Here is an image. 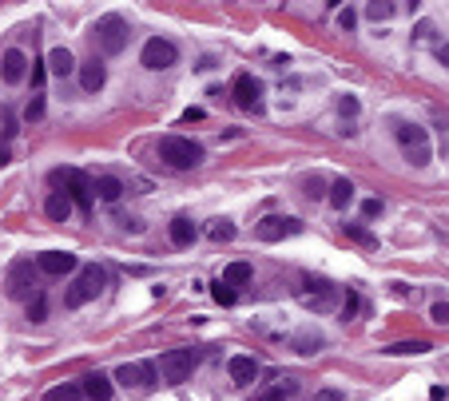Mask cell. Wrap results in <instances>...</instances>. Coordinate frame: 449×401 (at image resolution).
<instances>
[{
	"mask_svg": "<svg viewBox=\"0 0 449 401\" xmlns=\"http://www.w3.org/2000/svg\"><path fill=\"white\" fill-rule=\"evenodd\" d=\"M338 111L354 120V115H358V99H354V96H342V99H338Z\"/></svg>",
	"mask_w": 449,
	"mask_h": 401,
	"instance_id": "8d00e7d4",
	"label": "cell"
},
{
	"mask_svg": "<svg viewBox=\"0 0 449 401\" xmlns=\"http://www.w3.org/2000/svg\"><path fill=\"white\" fill-rule=\"evenodd\" d=\"M48 72H52V76H72V72H76L72 52L64 48V44H60V48H52V52H48Z\"/></svg>",
	"mask_w": 449,
	"mask_h": 401,
	"instance_id": "ffe728a7",
	"label": "cell"
},
{
	"mask_svg": "<svg viewBox=\"0 0 449 401\" xmlns=\"http://www.w3.org/2000/svg\"><path fill=\"white\" fill-rule=\"evenodd\" d=\"M303 187H306V195H310V199H322V195H326V179H322V175H306Z\"/></svg>",
	"mask_w": 449,
	"mask_h": 401,
	"instance_id": "4dcf8cb0",
	"label": "cell"
},
{
	"mask_svg": "<svg viewBox=\"0 0 449 401\" xmlns=\"http://www.w3.org/2000/svg\"><path fill=\"white\" fill-rule=\"evenodd\" d=\"M116 381L120 386H132V389H151L156 386V365L151 362H123L120 370H116Z\"/></svg>",
	"mask_w": 449,
	"mask_h": 401,
	"instance_id": "7c38bea8",
	"label": "cell"
},
{
	"mask_svg": "<svg viewBox=\"0 0 449 401\" xmlns=\"http://www.w3.org/2000/svg\"><path fill=\"white\" fill-rule=\"evenodd\" d=\"M80 267V258L72 255V251H44V255L36 258V270L40 274H52V279H56V274H68V270H76Z\"/></svg>",
	"mask_w": 449,
	"mask_h": 401,
	"instance_id": "4fadbf2b",
	"label": "cell"
},
{
	"mask_svg": "<svg viewBox=\"0 0 449 401\" xmlns=\"http://www.w3.org/2000/svg\"><path fill=\"white\" fill-rule=\"evenodd\" d=\"M354 314H358V294L350 290V294H346V306H342V318H346V322H350Z\"/></svg>",
	"mask_w": 449,
	"mask_h": 401,
	"instance_id": "f35d334b",
	"label": "cell"
},
{
	"mask_svg": "<svg viewBox=\"0 0 449 401\" xmlns=\"http://www.w3.org/2000/svg\"><path fill=\"white\" fill-rule=\"evenodd\" d=\"M211 298H215L219 306H235V298H239V294H235V286H227V282L219 279L215 286H211Z\"/></svg>",
	"mask_w": 449,
	"mask_h": 401,
	"instance_id": "4316f807",
	"label": "cell"
},
{
	"mask_svg": "<svg viewBox=\"0 0 449 401\" xmlns=\"http://www.w3.org/2000/svg\"><path fill=\"white\" fill-rule=\"evenodd\" d=\"M394 135H398L401 151H406V159H410L413 167H425V163H429L434 147H429V132H425V127H417V123H394Z\"/></svg>",
	"mask_w": 449,
	"mask_h": 401,
	"instance_id": "277c9868",
	"label": "cell"
},
{
	"mask_svg": "<svg viewBox=\"0 0 449 401\" xmlns=\"http://www.w3.org/2000/svg\"><path fill=\"white\" fill-rule=\"evenodd\" d=\"M294 346H298V353H315V350H322V334H303Z\"/></svg>",
	"mask_w": 449,
	"mask_h": 401,
	"instance_id": "d6a6232c",
	"label": "cell"
},
{
	"mask_svg": "<svg viewBox=\"0 0 449 401\" xmlns=\"http://www.w3.org/2000/svg\"><path fill=\"white\" fill-rule=\"evenodd\" d=\"M25 120H28V123L44 120V96H32V104L25 108Z\"/></svg>",
	"mask_w": 449,
	"mask_h": 401,
	"instance_id": "836d02e7",
	"label": "cell"
},
{
	"mask_svg": "<svg viewBox=\"0 0 449 401\" xmlns=\"http://www.w3.org/2000/svg\"><path fill=\"white\" fill-rule=\"evenodd\" d=\"M72 207H76V203H72V199H68L64 191H52V195H48V203H44V211H48V219H52V223H68Z\"/></svg>",
	"mask_w": 449,
	"mask_h": 401,
	"instance_id": "e0dca14e",
	"label": "cell"
},
{
	"mask_svg": "<svg viewBox=\"0 0 449 401\" xmlns=\"http://www.w3.org/2000/svg\"><path fill=\"white\" fill-rule=\"evenodd\" d=\"M175 60H179V48L163 36H151L144 44V52H139V64H144L147 72H163V68H171Z\"/></svg>",
	"mask_w": 449,
	"mask_h": 401,
	"instance_id": "52a82bcc",
	"label": "cell"
},
{
	"mask_svg": "<svg viewBox=\"0 0 449 401\" xmlns=\"http://www.w3.org/2000/svg\"><path fill=\"white\" fill-rule=\"evenodd\" d=\"M437 60H441V64H445V68H449V40H445V44H441V48H437Z\"/></svg>",
	"mask_w": 449,
	"mask_h": 401,
	"instance_id": "f6af8a7d",
	"label": "cell"
},
{
	"mask_svg": "<svg viewBox=\"0 0 449 401\" xmlns=\"http://www.w3.org/2000/svg\"><path fill=\"white\" fill-rule=\"evenodd\" d=\"M326 199H330V207H334V211H346V207H350V199H354V183L350 179H334V183H330Z\"/></svg>",
	"mask_w": 449,
	"mask_h": 401,
	"instance_id": "44dd1931",
	"label": "cell"
},
{
	"mask_svg": "<svg viewBox=\"0 0 449 401\" xmlns=\"http://www.w3.org/2000/svg\"><path fill=\"white\" fill-rule=\"evenodd\" d=\"M231 92H235V104L243 111H263V84H258L255 76H235V84H231Z\"/></svg>",
	"mask_w": 449,
	"mask_h": 401,
	"instance_id": "30bf717a",
	"label": "cell"
},
{
	"mask_svg": "<svg viewBox=\"0 0 449 401\" xmlns=\"http://www.w3.org/2000/svg\"><path fill=\"white\" fill-rule=\"evenodd\" d=\"M413 36H417V40H429V36H434V24H429V20H422V24H417V32H413Z\"/></svg>",
	"mask_w": 449,
	"mask_h": 401,
	"instance_id": "b9f144b4",
	"label": "cell"
},
{
	"mask_svg": "<svg viewBox=\"0 0 449 401\" xmlns=\"http://www.w3.org/2000/svg\"><path fill=\"white\" fill-rule=\"evenodd\" d=\"M338 24L346 28V32H354V24H358V13H354V8H342V13H338Z\"/></svg>",
	"mask_w": 449,
	"mask_h": 401,
	"instance_id": "d590c367",
	"label": "cell"
},
{
	"mask_svg": "<svg viewBox=\"0 0 449 401\" xmlns=\"http://www.w3.org/2000/svg\"><path fill=\"white\" fill-rule=\"evenodd\" d=\"M167 234H171V243H175V246H191L195 243V223L179 215V219H171Z\"/></svg>",
	"mask_w": 449,
	"mask_h": 401,
	"instance_id": "7402d4cb",
	"label": "cell"
},
{
	"mask_svg": "<svg viewBox=\"0 0 449 401\" xmlns=\"http://www.w3.org/2000/svg\"><path fill=\"white\" fill-rule=\"evenodd\" d=\"M28 318H32V322H44V318H48V302H44V294L28 298Z\"/></svg>",
	"mask_w": 449,
	"mask_h": 401,
	"instance_id": "f546056e",
	"label": "cell"
},
{
	"mask_svg": "<svg viewBox=\"0 0 449 401\" xmlns=\"http://www.w3.org/2000/svg\"><path fill=\"white\" fill-rule=\"evenodd\" d=\"M183 120H187V123H191V120H203V108H187V111H183Z\"/></svg>",
	"mask_w": 449,
	"mask_h": 401,
	"instance_id": "7bdbcfd3",
	"label": "cell"
},
{
	"mask_svg": "<svg viewBox=\"0 0 449 401\" xmlns=\"http://www.w3.org/2000/svg\"><path fill=\"white\" fill-rule=\"evenodd\" d=\"M195 365H199V353L195 350H167L159 358V377L171 381V386H183V381H191Z\"/></svg>",
	"mask_w": 449,
	"mask_h": 401,
	"instance_id": "8992f818",
	"label": "cell"
},
{
	"mask_svg": "<svg viewBox=\"0 0 449 401\" xmlns=\"http://www.w3.org/2000/svg\"><path fill=\"white\" fill-rule=\"evenodd\" d=\"M315 401H342V389H318Z\"/></svg>",
	"mask_w": 449,
	"mask_h": 401,
	"instance_id": "60d3db41",
	"label": "cell"
},
{
	"mask_svg": "<svg viewBox=\"0 0 449 401\" xmlns=\"http://www.w3.org/2000/svg\"><path fill=\"white\" fill-rule=\"evenodd\" d=\"M203 143H195V139H187V135H163L159 139V159L167 163V167L175 171H191L203 163Z\"/></svg>",
	"mask_w": 449,
	"mask_h": 401,
	"instance_id": "6da1fadb",
	"label": "cell"
},
{
	"mask_svg": "<svg viewBox=\"0 0 449 401\" xmlns=\"http://www.w3.org/2000/svg\"><path fill=\"white\" fill-rule=\"evenodd\" d=\"M8 159H13V151H8V143H4V139H0V167H4Z\"/></svg>",
	"mask_w": 449,
	"mask_h": 401,
	"instance_id": "ee69618b",
	"label": "cell"
},
{
	"mask_svg": "<svg viewBox=\"0 0 449 401\" xmlns=\"http://www.w3.org/2000/svg\"><path fill=\"white\" fill-rule=\"evenodd\" d=\"M366 16H370V20H389V16H394V4H386V0H374V4L366 8Z\"/></svg>",
	"mask_w": 449,
	"mask_h": 401,
	"instance_id": "1f68e13d",
	"label": "cell"
},
{
	"mask_svg": "<svg viewBox=\"0 0 449 401\" xmlns=\"http://www.w3.org/2000/svg\"><path fill=\"white\" fill-rule=\"evenodd\" d=\"M84 398V389L76 386V381H64V386H52L48 393H44V401H80Z\"/></svg>",
	"mask_w": 449,
	"mask_h": 401,
	"instance_id": "cb8c5ba5",
	"label": "cell"
},
{
	"mask_svg": "<svg viewBox=\"0 0 449 401\" xmlns=\"http://www.w3.org/2000/svg\"><path fill=\"white\" fill-rule=\"evenodd\" d=\"M294 381H282V386H275V389H267V393H258L255 401H286V398H294Z\"/></svg>",
	"mask_w": 449,
	"mask_h": 401,
	"instance_id": "484cf974",
	"label": "cell"
},
{
	"mask_svg": "<svg viewBox=\"0 0 449 401\" xmlns=\"http://www.w3.org/2000/svg\"><path fill=\"white\" fill-rule=\"evenodd\" d=\"M44 76H48L44 60H32V87H40V84H44Z\"/></svg>",
	"mask_w": 449,
	"mask_h": 401,
	"instance_id": "ab89813d",
	"label": "cell"
},
{
	"mask_svg": "<svg viewBox=\"0 0 449 401\" xmlns=\"http://www.w3.org/2000/svg\"><path fill=\"white\" fill-rule=\"evenodd\" d=\"M255 279V270H251V262H231V267H223V282L227 286H243V282Z\"/></svg>",
	"mask_w": 449,
	"mask_h": 401,
	"instance_id": "603a6c76",
	"label": "cell"
},
{
	"mask_svg": "<svg viewBox=\"0 0 449 401\" xmlns=\"http://www.w3.org/2000/svg\"><path fill=\"white\" fill-rule=\"evenodd\" d=\"M429 318H434L437 326H449V302H437L434 310H429Z\"/></svg>",
	"mask_w": 449,
	"mask_h": 401,
	"instance_id": "e575fe53",
	"label": "cell"
},
{
	"mask_svg": "<svg viewBox=\"0 0 449 401\" xmlns=\"http://www.w3.org/2000/svg\"><path fill=\"white\" fill-rule=\"evenodd\" d=\"M303 231V219H291V215H267V219L255 223V239L258 243H282L286 234Z\"/></svg>",
	"mask_w": 449,
	"mask_h": 401,
	"instance_id": "ba28073f",
	"label": "cell"
},
{
	"mask_svg": "<svg viewBox=\"0 0 449 401\" xmlns=\"http://www.w3.org/2000/svg\"><path fill=\"white\" fill-rule=\"evenodd\" d=\"M298 298H303L310 310H330V306H334V298H338V290H334L330 282H322V279H303Z\"/></svg>",
	"mask_w": 449,
	"mask_h": 401,
	"instance_id": "9c48e42d",
	"label": "cell"
},
{
	"mask_svg": "<svg viewBox=\"0 0 449 401\" xmlns=\"http://www.w3.org/2000/svg\"><path fill=\"white\" fill-rule=\"evenodd\" d=\"M92 36H96V48L104 52V56H116V52H123V44H127V20L116 13L99 16L96 28H92Z\"/></svg>",
	"mask_w": 449,
	"mask_h": 401,
	"instance_id": "5b68a950",
	"label": "cell"
},
{
	"mask_svg": "<svg viewBox=\"0 0 449 401\" xmlns=\"http://www.w3.org/2000/svg\"><path fill=\"white\" fill-rule=\"evenodd\" d=\"M104 80H108V72H104V64H99V60H92V64L80 68V87H84V92H99Z\"/></svg>",
	"mask_w": 449,
	"mask_h": 401,
	"instance_id": "d6986e66",
	"label": "cell"
},
{
	"mask_svg": "<svg viewBox=\"0 0 449 401\" xmlns=\"http://www.w3.org/2000/svg\"><path fill=\"white\" fill-rule=\"evenodd\" d=\"M4 290H8V298H32V262L28 258H16L13 267H8Z\"/></svg>",
	"mask_w": 449,
	"mask_h": 401,
	"instance_id": "8fae6325",
	"label": "cell"
},
{
	"mask_svg": "<svg viewBox=\"0 0 449 401\" xmlns=\"http://www.w3.org/2000/svg\"><path fill=\"white\" fill-rule=\"evenodd\" d=\"M425 350H429V342H417V338H413V342H394L386 353H425Z\"/></svg>",
	"mask_w": 449,
	"mask_h": 401,
	"instance_id": "83f0119b",
	"label": "cell"
},
{
	"mask_svg": "<svg viewBox=\"0 0 449 401\" xmlns=\"http://www.w3.org/2000/svg\"><path fill=\"white\" fill-rule=\"evenodd\" d=\"M99 290H104V267L88 262V267H80V279L64 290V306H68V310H80V306H88Z\"/></svg>",
	"mask_w": 449,
	"mask_h": 401,
	"instance_id": "3957f363",
	"label": "cell"
},
{
	"mask_svg": "<svg viewBox=\"0 0 449 401\" xmlns=\"http://www.w3.org/2000/svg\"><path fill=\"white\" fill-rule=\"evenodd\" d=\"M80 389H84V398H92V401H111V377L99 374V370L96 374H88Z\"/></svg>",
	"mask_w": 449,
	"mask_h": 401,
	"instance_id": "2e32d148",
	"label": "cell"
},
{
	"mask_svg": "<svg viewBox=\"0 0 449 401\" xmlns=\"http://www.w3.org/2000/svg\"><path fill=\"white\" fill-rule=\"evenodd\" d=\"M362 215H366V219H378V215H382V199H366Z\"/></svg>",
	"mask_w": 449,
	"mask_h": 401,
	"instance_id": "74e56055",
	"label": "cell"
},
{
	"mask_svg": "<svg viewBox=\"0 0 449 401\" xmlns=\"http://www.w3.org/2000/svg\"><path fill=\"white\" fill-rule=\"evenodd\" d=\"M52 187H60L68 199H72L80 211H92V203H96V195H92V179H88L84 171H76V167H56L48 175Z\"/></svg>",
	"mask_w": 449,
	"mask_h": 401,
	"instance_id": "7a4b0ae2",
	"label": "cell"
},
{
	"mask_svg": "<svg viewBox=\"0 0 449 401\" xmlns=\"http://www.w3.org/2000/svg\"><path fill=\"white\" fill-rule=\"evenodd\" d=\"M346 239L358 243V246H366V251H374V246H378V239L366 231V227H358V223H346Z\"/></svg>",
	"mask_w": 449,
	"mask_h": 401,
	"instance_id": "d4e9b609",
	"label": "cell"
},
{
	"mask_svg": "<svg viewBox=\"0 0 449 401\" xmlns=\"http://www.w3.org/2000/svg\"><path fill=\"white\" fill-rule=\"evenodd\" d=\"M227 370H231L235 386H251V381L258 377V362L255 358H247V353H235L231 362H227Z\"/></svg>",
	"mask_w": 449,
	"mask_h": 401,
	"instance_id": "9a60e30c",
	"label": "cell"
},
{
	"mask_svg": "<svg viewBox=\"0 0 449 401\" xmlns=\"http://www.w3.org/2000/svg\"><path fill=\"white\" fill-rule=\"evenodd\" d=\"M211 239H215V243H231V239H235V223L219 219L215 227H211Z\"/></svg>",
	"mask_w": 449,
	"mask_h": 401,
	"instance_id": "f1b7e54d",
	"label": "cell"
},
{
	"mask_svg": "<svg viewBox=\"0 0 449 401\" xmlns=\"http://www.w3.org/2000/svg\"><path fill=\"white\" fill-rule=\"evenodd\" d=\"M25 76H28V56L20 48H8L0 56V80L4 84H20Z\"/></svg>",
	"mask_w": 449,
	"mask_h": 401,
	"instance_id": "5bb4252c",
	"label": "cell"
},
{
	"mask_svg": "<svg viewBox=\"0 0 449 401\" xmlns=\"http://www.w3.org/2000/svg\"><path fill=\"white\" fill-rule=\"evenodd\" d=\"M92 195H96V199H104V203H116V199L123 195V183L116 179V175H99V179L92 183Z\"/></svg>",
	"mask_w": 449,
	"mask_h": 401,
	"instance_id": "ac0fdd59",
	"label": "cell"
}]
</instances>
